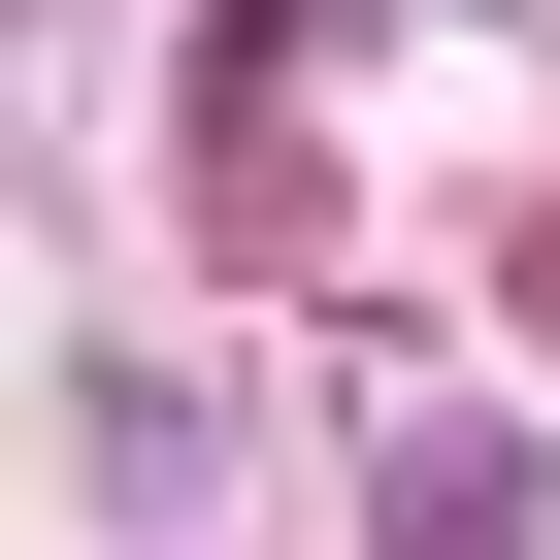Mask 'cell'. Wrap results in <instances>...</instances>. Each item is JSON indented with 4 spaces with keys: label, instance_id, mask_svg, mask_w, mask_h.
<instances>
[{
    "label": "cell",
    "instance_id": "obj_1",
    "mask_svg": "<svg viewBox=\"0 0 560 560\" xmlns=\"http://www.w3.org/2000/svg\"><path fill=\"white\" fill-rule=\"evenodd\" d=\"M396 560H527V429H396Z\"/></svg>",
    "mask_w": 560,
    "mask_h": 560
}]
</instances>
